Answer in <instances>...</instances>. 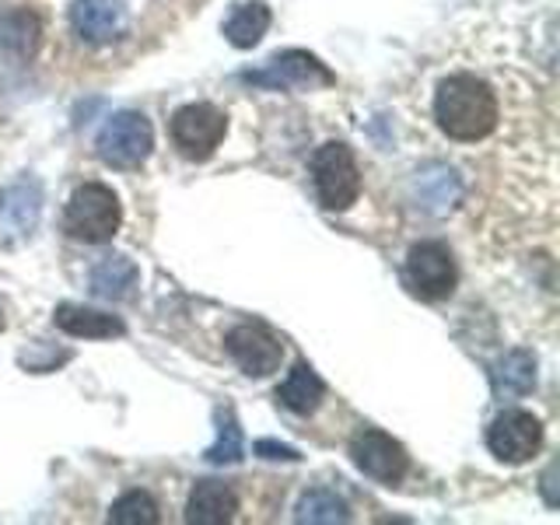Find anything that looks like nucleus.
Segmentation results:
<instances>
[{
    "mask_svg": "<svg viewBox=\"0 0 560 525\" xmlns=\"http://www.w3.org/2000/svg\"><path fill=\"white\" fill-rule=\"evenodd\" d=\"M326 396V382L312 372V364H294L291 368V375L277 385V399H280V407H288L291 413L298 417H308L319 410V402Z\"/></svg>",
    "mask_w": 560,
    "mask_h": 525,
    "instance_id": "nucleus-17",
    "label": "nucleus"
},
{
    "mask_svg": "<svg viewBox=\"0 0 560 525\" xmlns=\"http://www.w3.org/2000/svg\"><path fill=\"white\" fill-rule=\"evenodd\" d=\"M402 280L407 288L424 298V302H442L455 291V259L448 253L445 242H417L407 253V262H402Z\"/></svg>",
    "mask_w": 560,
    "mask_h": 525,
    "instance_id": "nucleus-7",
    "label": "nucleus"
},
{
    "mask_svg": "<svg viewBox=\"0 0 560 525\" xmlns=\"http://www.w3.org/2000/svg\"><path fill=\"white\" fill-rule=\"evenodd\" d=\"M4 326H8V319H4V305H0V332H4Z\"/></svg>",
    "mask_w": 560,
    "mask_h": 525,
    "instance_id": "nucleus-25",
    "label": "nucleus"
},
{
    "mask_svg": "<svg viewBox=\"0 0 560 525\" xmlns=\"http://www.w3.org/2000/svg\"><path fill=\"white\" fill-rule=\"evenodd\" d=\"M158 501L148 494V490H127L119 501H113L109 508V522L116 525H158Z\"/></svg>",
    "mask_w": 560,
    "mask_h": 525,
    "instance_id": "nucleus-23",
    "label": "nucleus"
},
{
    "mask_svg": "<svg viewBox=\"0 0 560 525\" xmlns=\"http://www.w3.org/2000/svg\"><path fill=\"white\" fill-rule=\"evenodd\" d=\"M498 95L477 74H452L434 92V122L448 140L477 144L498 127Z\"/></svg>",
    "mask_w": 560,
    "mask_h": 525,
    "instance_id": "nucleus-1",
    "label": "nucleus"
},
{
    "mask_svg": "<svg viewBox=\"0 0 560 525\" xmlns=\"http://www.w3.org/2000/svg\"><path fill=\"white\" fill-rule=\"evenodd\" d=\"M224 350L245 375L253 378H267L273 375L280 361H284V343H280L267 326L259 323H242L235 329H228Z\"/></svg>",
    "mask_w": 560,
    "mask_h": 525,
    "instance_id": "nucleus-10",
    "label": "nucleus"
},
{
    "mask_svg": "<svg viewBox=\"0 0 560 525\" xmlns=\"http://www.w3.org/2000/svg\"><path fill=\"white\" fill-rule=\"evenodd\" d=\"M542 445V424L529 410H501L487 428V448L508 466L529 463Z\"/></svg>",
    "mask_w": 560,
    "mask_h": 525,
    "instance_id": "nucleus-9",
    "label": "nucleus"
},
{
    "mask_svg": "<svg viewBox=\"0 0 560 525\" xmlns=\"http://www.w3.org/2000/svg\"><path fill=\"white\" fill-rule=\"evenodd\" d=\"M459 192H463L459 175L445 165H431L417 175V197L431 210V214H445V210L459 200Z\"/></svg>",
    "mask_w": 560,
    "mask_h": 525,
    "instance_id": "nucleus-20",
    "label": "nucleus"
},
{
    "mask_svg": "<svg viewBox=\"0 0 560 525\" xmlns=\"http://www.w3.org/2000/svg\"><path fill=\"white\" fill-rule=\"evenodd\" d=\"M130 11L122 0H74L70 4V25L88 46H109L127 32Z\"/></svg>",
    "mask_w": 560,
    "mask_h": 525,
    "instance_id": "nucleus-11",
    "label": "nucleus"
},
{
    "mask_svg": "<svg viewBox=\"0 0 560 525\" xmlns=\"http://www.w3.org/2000/svg\"><path fill=\"white\" fill-rule=\"evenodd\" d=\"M350 459L375 483H399L410 469V455L393 434H385L378 428H361L350 438Z\"/></svg>",
    "mask_w": 560,
    "mask_h": 525,
    "instance_id": "nucleus-8",
    "label": "nucleus"
},
{
    "mask_svg": "<svg viewBox=\"0 0 560 525\" xmlns=\"http://www.w3.org/2000/svg\"><path fill=\"white\" fill-rule=\"evenodd\" d=\"M168 130H172V144L179 148L183 158H189V162H207V158H214V151L221 148V140L228 133V116L210 102H192V105H183V109H175Z\"/></svg>",
    "mask_w": 560,
    "mask_h": 525,
    "instance_id": "nucleus-6",
    "label": "nucleus"
},
{
    "mask_svg": "<svg viewBox=\"0 0 560 525\" xmlns=\"http://www.w3.org/2000/svg\"><path fill=\"white\" fill-rule=\"evenodd\" d=\"M312 186L326 210H347L361 197V168L347 144L329 140L312 154Z\"/></svg>",
    "mask_w": 560,
    "mask_h": 525,
    "instance_id": "nucleus-5",
    "label": "nucleus"
},
{
    "mask_svg": "<svg viewBox=\"0 0 560 525\" xmlns=\"http://www.w3.org/2000/svg\"><path fill=\"white\" fill-rule=\"evenodd\" d=\"M154 148V127L144 113L122 109L105 119V127L95 137V151L105 165L113 168H140L148 162V154Z\"/></svg>",
    "mask_w": 560,
    "mask_h": 525,
    "instance_id": "nucleus-4",
    "label": "nucleus"
},
{
    "mask_svg": "<svg viewBox=\"0 0 560 525\" xmlns=\"http://www.w3.org/2000/svg\"><path fill=\"white\" fill-rule=\"evenodd\" d=\"M270 22H273L270 8L262 4V0H249V4H238L232 14H228L224 39L235 49H253V46H259L262 35H267Z\"/></svg>",
    "mask_w": 560,
    "mask_h": 525,
    "instance_id": "nucleus-19",
    "label": "nucleus"
},
{
    "mask_svg": "<svg viewBox=\"0 0 560 525\" xmlns=\"http://www.w3.org/2000/svg\"><path fill=\"white\" fill-rule=\"evenodd\" d=\"M119 224H122V207L109 186L84 183L74 189V197H70L67 214H63V232L70 238L102 245L119 232Z\"/></svg>",
    "mask_w": 560,
    "mask_h": 525,
    "instance_id": "nucleus-3",
    "label": "nucleus"
},
{
    "mask_svg": "<svg viewBox=\"0 0 560 525\" xmlns=\"http://www.w3.org/2000/svg\"><path fill=\"white\" fill-rule=\"evenodd\" d=\"M235 512H238V501L232 494V487H224L221 480H200L189 490V501H186L189 525H224L235 518Z\"/></svg>",
    "mask_w": 560,
    "mask_h": 525,
    "instance_id": "nucleus-15",
    "label": "nucleus"
},
{
    "mask_svg": "<svg viewBox=\"0 0 560 525\" xmlns=\"http://www.w3.org/2000/svg\"><path fill=\"white\" fill-rule=\"evenodd\" d=\"M39 218H43V186L39 179H18L8 197H4V232L22 242L28 238L35 228H39Z\"/></svg>",
    "mask_w": 560,
    "mask_h": 525,
    "instance_id": "nucleus-14",
    "label": "nucleus"
},
{
    "mask_svg": "<svg viewBox=\"0 0 560 525\" xmlns=\"http://www.w3.org/2000/svg\"><path fill=\"white\" fill-rule=\"evenodd\" d=\"M294 522H308V525H343L350 522V512H347V501L337 494V490L329 487H315L308 494H302L294 508Z\"/></svg>",
    "mask_w": 560,
    "mask_h": 525,
    "instance_id": "nucleus-21",
    "label": "nucleus"
},
{
    "mask_svg": "<svg viewBox=\"0 0 560 525\" xmlns=\"http://www.w3.org/2000/svg\"><path fill=\"white\" fill-rule=\"evenodd\" d=\"M137 280H140L137 262L130 256H119V253L102 256L92 267V291L98 298H105V302H122V298H130Z\"/></svg>",
    "mask_w": 560,
    "mask_h": 525,
    "instance_id": "nucleus-18",
    "label": "nucleus"
},
{
    "mask_svg": "<svg viewBox=\"0 0 560 525\" xmlns=\"http://www.w3.org/2000/svg\"><path fill=\"white\" fill-rule=\"evenodd\" d=\"M43 43V22L28 8L0 11V60L4 63H28Z\"/></svg>",
    "mask_w": 560,
    "mask_h": 525,
    "instance_id": "nucleus-12",
    "label": "nucleus"
},
{
    "mask_svg": "<svg viewBox=\"0 0 560 525\" xmlns=\"http://www.w3.org/2000/svg\"><path fill=\"white\" fill-rule=\"evenodd\" d=\"M52 323L57 329H63L67 337H78V340H113V337H122L127 326L116 315H105V312H95V308H84V305H57L52 312Z\"/></svg>",
    "mask_w": 560,
    "mask_h": 525,
    "instance_id": "nucleus-16",
    "label": "nucleus"
},
{
    "mask_svg": "<svg viewBox=\"0 0 560 525\" xmlns=\"http://www.w3.org/2000/svg\"><path fill=\"white\" fill-rule=\"evenodd\" d=\"M253 452L259 455V459H270V463H298L302 459V452L291 448V445H280V442H273V438H259V442L253 445Z\"/></svg>",
    "mask_w": 560,
    "mask_h": 525,
    "instance_id": "nucleus-24",
    "label": "nucleus"
},
{
    "mask_svg": "<svg viewBox=\"0 0 560 525\" xmlns=\"http://www.w3.org/2000/svg\"><path fill=\"white\" fill-rule=\"evenodd\" d=\"M238 81L249 88H262V92H315V88L337 84V74L319 57H312V52L288 49L256 70H242Z\"/></svg>",
    "mask_w": 560,
    "mask_h": 525,
    "instance_id": "nucleus-2",
    "label": "nucleus"
},
{
    "mask_svg": "<svg viewBox=\"0 0 560 525\" xmlns=\"http://www.w3.org/2000/svg\"><path fill=\"white\" fill-rule=\"evenodd\" d=\"M218 420V442L203 452V459L210 466H235L242 463V452H245V442H242V428L232 410H218L214 413Z\"/></svg>",
    "mask_w": 560,
    "mask_h": 525,
    "instance_id": "nucleus-22",
    "label": "nucleus"
},
{
    "mask_svg": "<svg viewBox=\"0 0 560 525\" xmlns=\"http://www.w3.org/2000/svg\"><path fill=\"white\" fill-rule=\"evenodd\" d=\"M490 393L494 399H522L536 389V354L525 347H515L490 364Z\"/></svg>",
    "mask_w": 560,
    "mask_h": 525,
    "instance_id": "nucleus-13",
    "label": "nucleus"
}]
</instances>
